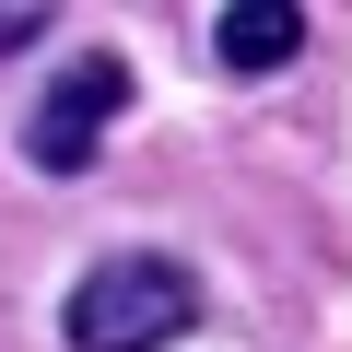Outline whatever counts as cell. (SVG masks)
Listing matches in <instances>:
<instances>
[{
	"mask_svg": "<svg viewBox=\"0 0 352 352\" xmlns=\"http://www.w3.org/2000/svg\"><path fill=\"white\" fill-rule=\"evenodd\" d=\"M188 329H200V270L188 258H153V247L94 258L71 282V305H59V340L71 352H164Z\"/></svg>",
	"mask_w": 352,
	"mask_h": 352,
	"instance_id": "6da1fadb",
	"label": "cell"
},
{
	"mask_svg": "<svg viewBox=\"0 0 352 352\" xmlns=\"http://www.w3.org/2000/svg\"><path fill=\"white\" fill-rule=\"evenodd\" d=\"M118 118H129V59H118V47H82V59L36 94V118H24V164H36V176H82Z\"/></svg>",
	"mask_w": 352,
	"mask_h": 352,
	"instance_id": "7a4b0ae2",
	"label": "cell"
},
{
	"mask_svg": "<svg viewBox=\"0 0 352 352\" xmlns=\"http://www.w3.org/2000/svg\"><path fill=\"white\" fill-rule=\"evenodd\" d=\"M212 59L223 71H282V59H305V12L294 0H235L212 24Z\"/></svg>",
	"mask_w": 352,
	"mask_h": 352,
	"instance_id": "3957f363",
	"label": "cell"
},
{
	"mask_svg": "<svg viewBox=\"0 0 352 352\" xmlns=\"http://www.w3.org/2000/svg\"><path fill=\"white\" fill-rule=\"evenodd\" d=\"M47 36V0H12V12H0V59H12V47H36Z\"/></svg>",
	"mask_w": 352,
	"mask_h": 352,
	"instance_id": "277c9868",
	"label": "cell"
}]
</instances>
